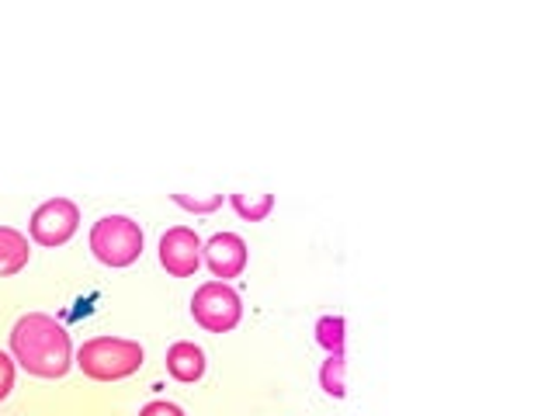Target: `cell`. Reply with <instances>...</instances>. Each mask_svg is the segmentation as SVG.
<instances>
[{
	"mask_svg": "<svg viewBox=\"0 0 555 416\" xmlns=\"http://www.w3.org/2000/svg\"><path fill=\"white\" fill-rule=\"evenodd\" d=\"M11 358L35 378H63L74 364V343L56 316L25 312L11 329Z\"/></svg>",
	"mask_w": 555,
	"mask_h": 416,
	"instance_id": "cell-1",
	"label": "cell"
},
{
	"mask_svg": "<svg viewBox=\"0 0 555 416\" xmlns=\"http://www.w3.org/2000/svg\"><path fill=\"white\" fill-rule=\"evenodd\" d=\"M143 343L129 337H94L83 340L77 351V368L94 381H118L143 368Z\"/></svg>",
	"mask_w": 555,
	"mask_h": 416,
	"instance_id": "cell-2",
	"label": "cell"
},
{
	"mask_svg": "<svg viewBox=\"0 0 555 416\" xmlns=\"http://www.w3.org/2000/svg\"><path fill=\"white\" fill-rule=\"evenodd\" d=\"M91 253L108 268H129L143 253V230L129 216H101L91 225Z\"/></svg>",
	"mask_w": 555,
	"mask_h": 416,
	"instance_id": "cell-3",
	"label": "cell"
},
{
	"mask_svg": "<svg viewBox=\"0 0 555 416\" xmlns=\"http://www.w3.org/2000/svg\"><path fill=\"white\" fill-rule=\"evenodd\" d=\"M191 316H195V323L208 329V334H230L243 320L240 291L230 282H205L191 295Z\"/></svg>",
	"mask_w": 555,
	"mask_h": 416,
	"instance_id": "cell-4",
	"label": "cell"
},
{
	"mask_svg": "<svg viewBox=\"0 0 555 416\" xmlns=\"http://www.w3.org/2000/svg\"><path fill=\"white\" fill-rule=\"evenodd\" d=\"M80 225V208L69 198H49L31 212L28 233L39 247H63V243L77 233Z\"/></svg>",
	"mask_w": 555,
	"mask_h": 416,
	"instance_id": "cell-5",
	"label": "cell"
},
{
	"mask_svg": "<svg viewBox=\"0 0 555 416\" xmlns=\"http://www.w3.org/2000/svg\"><path fill=\"white\" fill-rule=\"evenodd\" d=\"M160 264L173 277H191L202 264V236L191 225H173L160 236Z\"/></svg>",
	"mask_w": 555,
	"mask_h": 416,
	"instance_id": "cell-6",
	"label": "cell"
},
{
	"mask_svg": "<svg viewBox=\"0 0 555 416\" xmlns=\"http://www.w3.org/2000/svg\"><path fill=\"white\" fill-rule=\"evenodd\" d=\"M202 260L216 274V282H225V277H236L247 268V243L236 233H216L202 243Z\"/></svg>",
	"mask_w": 555,
	"mask_h": 416,
	"instance_id": "cell-7",
	"label": "cell"
},
{
	"mask_svg": "<svg viewBox=\"0 0 555 416\" xmlns=\"http://www.w3.org/2000/svg\"><path fill=\"white\" fill-rule=\"evenodd\" d=\"M167 372H170V378H178V381H184V386H191V381H198L205 375V351L198 343H191V340L170 343Z\"/></svg>",
	"mask_w": 555,
	"mask_h": 416,
	"instance_id": "cell-8",
	"label": "cell"
},
{
	"mask_svg": "<svg viewBox=\"0 0 555 416\" xmlns=\"http://www.w3.org/2000/svg\"><path fill=\"white\" fill-rule=\"evenodd\" d=\"M28 236L14 225H0V274H17L28 264Z\"/></svg>",
	"mask_w": 555,
	"mask_h": 416,
	"instance_id": "cell-9",
	"label": "cell"
},
{
	"mask_svg": "<svg viewBox=\"0 0 555 416\" xmlns=\"http://www.w3.org/2000/svg\"><path fill=\"white\" fill-rule=\"evenodd\" d=\"M344 368H347V358H344V351H337V354H326V361H323V368H320V386H323V392L326 395H334V399H344Z\"/></svg>",
	"mask_w": 555,
	"mask_h": 416,
	"instance_id": "cell-10",
	"label": "cell"
},
{
	"mask_svg": "<svg viewBox=\"0 0 555 416\" xmlns=\"http://www.w3.org/2000/svg\"><path fill=\"white\" fill-rule=\"evenodd\" d=\"M230 205L236 208V216H240V219L260 222V219H268V216H271L274 195H230Z\"/></svg>",
	"mask_w": 555,
	"mask_h": 416,
	"instance_id": "cell-11",
	"label": "cell"
},
{
	"mask_svg": "<svg viewBox=\"0 0 555 416\" xmlns=\"http://www.w3.org/2000/svg\"><path fill=\"white\" fill-rule=\"evenodd\" d=\"M344 316H323L320 323H317V343L323 347L326 354H337V351H344Z\"/></svg>",
	"mask_w": 555,
	"mask_h": 416,
	"instance_id": "cell-12",
	"label": "cell"
},
{
	"mask_svg": "<svg viewBox=\"0 0 555 416\" xmlns=\"http://www.w3.org/2000/svg\"><path fill=\"white\" fill-rule=\"evenodd\" d=\"M181 208H191V212H212V208L222 205V195H212V198H188V195H173Z\"/></svg>",
	"mask_w": 555,
	"mask_h": 416,
	"instance_id": "cell-13",
	"label": "cell"
},
{
	"mask_svg": "<svg viewBox=\"0 0 555 416\" xmlns=\"http://www.w3.org/2000/svg\"><path fill=\"white\" fill-rule=\"evenodd\" d=\"M11 389H14V358L0 351V403L11 395Z\"/></svg>",
	"mask_w": 555,
	"mask_h": 416,
	"instance_id": "cell-14",
	"label": "cell"
},
{
	"mask_svg": "<svg viewBox=\"0 0 555 416\" xmlns=\"http://www.w3.org/2000/svg\"><path fill=\"white\" fill-rule=\"evenodd\" d=\"M139 416H184V410L178 403H167V399H153L139 410Z\"/></svg>",
	"mask_w": 555,
	"mask_h": 416,
	"instance_id": "cell-15",
	"label": "cell"
}]
</instances>
